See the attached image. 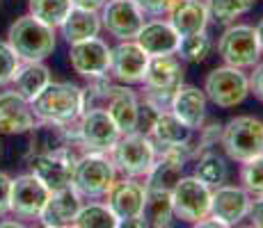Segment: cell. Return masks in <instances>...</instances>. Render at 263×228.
Returning a JSON list of instances; mask_svg holds the SVG:
<instances>
[{
  "label": "cell",
  "mask_w": 263,
  "mask_h": 228,
  "mask_svg": "<svg viewBox=\"0 0 263 228\" xmlns=\"http://www.w3.org/2000/svg\"><path fill=\"white\" fill-rule=\"evenodd\" d=\"M50 192L42 180L32 174H21L12 178V194H9V215L16 219H39L46 205Z\"/></svg>",
  "instance_id": "obj_15"
},
{
  "label": "cell",
  "mask_w": 263,
  "mask_h": 228,
  "mask_svg": "<svg viewBox=\"0 0 263 228\" xmlns=\"http://www.w3.org/2000/svg\"><path fill=\"white\" fill-rule=\"evenodd\" d=\"M238 180L252 194V199L263 196V153L247 160V162H242L240 171H238Z\"/></svg>",
  "instance_id": "obj_33"
},
{
  "label": "cell",
  "mask_w": 263,
  "mask_h": 228,
  "mask_svg": "<svg viewBox=\"0 0 263 228\" xmlns=\"http://www.w3.org/2000/svg\"><path fill=\"white\" fill-rule=\"evenodd\" d=\"M220 146L229 160L242 162L263 153V121L252 114H240L222 126Z\"/></svg>",
  "instance_id": "obj_5"
},
{
  "label": "cell",
  "mask_w": 263,
  "mask_h": 228,
  "mask_svg": "<svg viewBox=\"0 0 263 228\" xmlns=\"http://www.w3.org/2000/svg\"><path fill=\"white\" fill-rule=\"evenodd\" d=\"M18 64H21V59H18V55L12 50V46L7 42H0V87L12 85Z\"/></svg>",
  "instance_id": "obj_34"
},
{
  "label": "cell",
  "mask_w": 263,
  "mask_h": 228,
  "mask_svg": "<svg viewBox=\"0 0 263 228\" xmlns=\"http://www.w3.org/2000/svg\"><path fill=\"white\" fill-rule=\"evenodd\" d=\"M213 48L215 46H213V39H211L209 30H204V32H195V34L181 37L176 55L183 59V64H201L211 57Z\"/></svg>",
  "instance_id": "obj_30"
},
{
  "label": "cell",
  "mask_w": 263,
  "mask_h": 228,
  "mask_svg": "<svg viewBox=\"0 0 263 228\" xmlns=\"http://www.w3.org/2000/svg\"><path fill=\"white\" fill-rule=\"evenodd\" d=\"M146 135L154 139L156 149H172V146H188L192 144L195 130L185 126L172 110H160L154 116Z\"/></svg>",
  "instance_id": "obj_20"
},
{
  "label": "cell",
  "mask_w": 263,
  "mask_h": 228,
  "mask_svg": "<svg viewBox=\"0 0 263 228\" xmlns=\"http://www.w3.org/2000/svg\"><path fill=\"white\" fill-rule=\"evenodd\" d=\"M71 0H28V14L58 30L71 12Z\"/></svg>",
  "instance_id": "obj_31"
},
{
  "label": "cell",
  "mask_w": 263,
  "mask_h": 228,
  "mask_svg": "<svg viewBox=\"0 0 263 228\" xmlns=\"http://www.w3.org/2000/svg\"><path fill=\"white\" fill-rule=\"evenodd\" d=\"M37 123L30 100L16 89L0 91V135H25Z\"/></svg>",
  "instance_id": "obj_19"
},
{
  "label": "cell",
  "mask_w": 263,
  "mask_h": 228,
  "mask_svg": "<svg viewBox=\"0 0 263 228\" xmlns=\"http://www.w3.org/2000/svg\"><path fill=\"white\" fill-rule=\"evenodd\" d=\"M247 219L252 221V226L263 228V196H256V199L252 201V210H250Z\"/></svg>",
  "instance_id": "obj_39"
},
{
  "label": "cell",
  "mask_w": 263,
  "mask_h": 228,
  "mask_svg": "<svg viewBox=\"0 0 263 228\" xmlns=\"http://www.w3.org/2000/svg\"><path fill=\"white\" fill-rule=\"evenodd\" d=\"M80 153H78V146H69V149L53 151V153L32 155V158L25 160V164L30 167V174L37 176L46 185L48 192H60L71 187L73 164Z\"/></svg>",
  "instance_id": "obj_11"
},
{
  "label": "cell",
  "mask_w": 263,
  "mask_h": 228,
  "mask_svg": "<svg viewBox=\"0 0 263 228\" xmlns=\"http://www.w3.org/2000/svg\"><path fill=\"white\" fill-rule=\"evenodd\" d=\"M195 176L199 180H204L209 187H220L224 185L227 178H229V164H227V158L222 153H217L215 149L201 151L195 158Z\"/></svg>",
  "instance_id": "obj_28"
},
{
  "label": "cell",
  "mask_w": 263,
  "mask_h": 228,
  "mask_svg": "<svg viewBox=\"0 0 263 228\" xmlns=\"http://www.w3.org/2000/svg\"><path fill=\"white\" fill-rule=\"evenodd\" d=\"M101 14V28L115 37L117 42L124 39H135L146 21L144 12L135 0H105Z\"/></svg>",
  "instance_id": "obj_12"
},
{
  "label": "cell",
  "mask_w": 263,
  "mask_h": 228,
  "mask_svg": "<svg viewBox=\"0 0 263 228\" xmlns=\"http://www.w3.org/2000/svg\"><path fill=\"white\" fill-rule=\"evenodd\" d=\"M37 121L55 123H76L83 114V87L69 80H50V82L30 100Z\"/></svg>",
  "instance_id": "obj_2"
},
{
  "label": "cell",
  "mask_w": 263,
  "mask_h": 228,
  "mask_svg": "<svg viewBox=\"0 0 263 228\" xmlns=\"http://www.w3.org/2000/svg\"><path fill=\"white\" fill-rule=\"evenodd\" d=\"M60 32H62L64 42L76 44V42H85V39H92L101 34V14L92 12V9H80L71 7L69 16L64 18V23L60 25Z\"/></svg>",
  "instance_id": "obj_25"
},
{
  "label": "cell",
  "mask_w": 263,
  "mask_h": 228,
  "mask_svg": "<svg viewBox=\"0 0 263 228\" xmlns=\"http://www.w3.org/2000/svg\"><path fill=\"white\" fill-rule=\"evenodd\" d=\"M135 3L140 5L146 18H165L172 5H174V0H135Z\"/></svg>",
  "instance_id": "obj_36"
},
{
  "label": "cell",
  "mask_w": 263,
  "mask_h": 228,
  "mask_svg": "<svg viewBox=\"0 0 263 228\" xmlns=\"http://www.w3.org/2000/svg\"><path fill=\"white\" fill-rule=\"evenodd\" d=\"M217 55L224 64L245 71L252 69L256 62H261V48L254 25L238 21L227 25L217 39Z\"/></svg>",
  "instance_id": "obj_7"
},
{
  "label": "cell",
  "mask_w": 263,
  "mask_h": 228,
  "mask_svg": "<svg viewBox=\"0 0 263 228\" xmlns=\"http://www.w3.org/2000/svg\"><path fill=\"white\" fill-rule=\"evenodd\" d=\"M71 226L73 228H117L119 221L105 201L96 199V201H83Z\"/></svg>",
  "instance_id": "obj_29"
},
{
  "label": "cell",
  "mask_w": 263,
  "mask_h": 228,
  "mask_svg": "<svg viewBox=\"0 0 263 228\" xmlns=\"http://www.w3.org/2000/svg\"><path fill=\"white\" fill-rule=\"evenodd\" d=\"M146 199V185L142 178H128L121 176L112 182V187L105 194V203L112 210V215L117 217L121 228L128 226H140L144 228L142 219V208Z\"/></svg>",
  "instance_id": "obj_9"
},
{
  "label": "cell",
  "mask_w": 263,
  "mask_h": 228,
  "mask_svg": "<svg viewBox=\"0 0 263 228\" xmlns=\"http://www.w3.org/2000/svg\"><path fill=\"white\" fill-rule=\"evenodd\" d=\"M9 194H12V176L0 171V219L9 215Z\"/></svg>",
  "instance_id": "obj_37"
},
{
  "label": "cell",
  "mask_w": 263,
  "mask_h": 228,
  "mask_svg": "<svg viewBox=\"0 0 263 228\" xmlns=\"http://www.w3.org/2000/svg\"><path fill=\"white\" fill-rule=\"evenodd\" d=\"M211 199H213V187H209L204 180H199L195 174L181 176V180L172 190V205L174 217L185 224L195 226L199 219L211 215Z\"/></svg>",
  "instance_id": "obj_10"
},
{
  "label": "cell",
  "mask_w": 263,
  "mask_h": 228,
  "mask_svg": "<svg viewBox=\"0 0 263 228\" xmlns=\"http://www.w3.org/2000/svg\"><path fill=\"white\" fill-rule=\"evenodd\" d=\"M0 226H16L18 228V226H23V224H21V221H0Z\"/></svg>",
  "instance_id": "obj_43"
},
{
  "label": "cell",
  "mask_w": 263,
  "mask_h": 228,
  "mask_svg": "<svg viewBox=\"0 0 263 228\" xmlns=\"http://www.w3.org/2000/svg\"><path fill=\"white\" fill-rule=\"evenodd\" d=\"M53 80V73L44 62H21L14 73L12 89H16L23 98L32 100Z\"/></svg>",
  "instance_id": "obj_26"
},
{
  "label": "cell",
  "mask_w": 263,
  "mask_h": 228,
  "mask_svg": "<svg viewBox=\"0 0 263 228\" xmlns=\"http://www.w3.org/2000/svg\"><path fill=\"white\" fill-rule=\"evenodd\" d=\"M117 167L110 153L101 151H83L73 164L71 187L83 196V201L105 199L108 190L117 180Z\"/></svg>",
  "instance_id": "obj_4"
},
{
  "label": "cell",
  "mask_w": 263,
  "mask_h": 228,
  "mask_svg": "<svg viewBox=\"0 0 263 228\" xmlns=\"http://www.w3.org/2000/svg\"><path fill=\"white\" fill-rule=\"evenodd\" d=\"M78 123V121H76ZM76 123H55V121H37L30 130V141H28V151L25 158L32 155H44V153H53L60 149H69V146H78V130Z\"/></svg>",
  "instance_id": "obj_16"
},
{
  "label": "cell",
  "mask_w": 263,
  "mask_h": 228,
  "mask_svg": "<svg viewBox=\"0 0 263 228\" xmlns=\"http://www.w3.org/2000/svg\"><path fill=\"white\" fill-rule=\"evenodd\" d=\"M206 5L211 12V21L229 25L242 18L245 14H250L256 0H206Z\"/></svg>",
  "instance_id": "obj_32"
},
{
  "label": "cell",
  "mask_w": 263,
  "mask_h": 228,
  "mask_svg": "<svg viewBox=\"0 0 263 228\" xmlns=\"http://www.w3.org/2000/svg\"><path fill=\"white\" fill-rule=\"evenodd\" d=\"M7 44L21 62H46L58 46L55 28L42 23L32 14H23L9 25Z\"/></svg>",
  "instance_id": "obj_3"
},
{
  "label": "cell",
  "mask_w": 263,
  "mask_h": 228,
  "mask_svg": "<svg viewBox=\"0 0 263 228\" xmlns=\"http://www.w3.org/2000/svg\"><path fill=\"white\" fill-rule=\"evenodd\" d=\"M105 0H71L73 7H80V9H92V12H99L103 7Z\"/></svg>",
  "instance_id": "obj_41"
},
{
  "label": "cell",
  "mask_w": 263,
  "mask_h": 228,
  "mask_svg": "<svg viewBox=\"0 0 263 228\" xmlns=\"http://www.w3.org/2000/svg\"><path fill=\"white\" fill-rule=\"evenodd\" d=\"M201 89L209 103L217 105L220 110H231L250 96V75L245 73V69L222 64L206 75Z\"/></svg>",
  "instance_id": "obj_8"
},
{
  "label": "cell",
  "mask_w": 263,
  "mask_h": 228,
  "mask_svg": "<svg viewBox=\"0 0 263 228\" xmlns=\"http://www.w3.org/2000/svg\"><path fill=\"white\" fill-rule=\"evenodd\" d=\"M144 228H167L172 226L174 205H172V192L167 190H146V199L142 208Z\"/></svg>",
  "instance_id": "obj_27"
},
{
  "label": "cell",
  "mask_w": 263,
  "mask_h": 228,
  "mask_svg": "<svg viewBox=\"0 0 263 228\" xmlns=\"http://www.w3.org/2000/svg\"><path fill=\"white\" fill-rule=\"evenodd\" d=\"M199 139L195 141V158L201 153V151H209V149H215L220 144V137H222V126L220 123H209V126H201L199 130Z\"/></svg>",
  "instance_id": "obj_35"
},
{
  "label": "cell",
  "mask_w": 263,
  "mask_h": 228,
  "mask_svg": "<svg viewBox=\"0 0 263 228\" xmlns=\"http://www.w3.org/2000/svg\"><path fill=\"white\" fill-rule=\"evenodd\" d=\"M156 155H158V149L154 139L142 130L124 133L117 144L110 149V158L117 167V174L128 176V178H144L154 167Z\"/></svg>",
  "instance_id": "obj_6"
},
{
  "label": "cell",
  "mask_w": 263,
  "mask_h": 228,
  "mask_svg": "<svg viewBox=\"0 0 263 228\" xmlns=\"http://www.w3.org/2000/svg\"><path fill=\"white\" fill-rule=\"evenodd\" d=\"M110 55H112V46H108V42H103L101 37L69 44V64L85 80L110 75Z\"/></svg>",
  "instance_id": "obj_14"
},
{
  "label": "cell",
  "mask_w": 263,
  "mask_h": 228,
  "mask_svg": "<svg viewBox=\"0 0 263 228\" xmlns=\"http://www.w3.org/2000/svg\"><path fill=\"white\" fill-rule=\"evenodd\" d=\"M206 108H209V98H206L204 89L185 82L176 89L170 105L172 112L179 116L185 126H190L195 133L206 123Z\"/></svg>",
  "instance_id": "obj_23"
},
{
  "label": "cell",
  "mask_w": 263,
  "mask_h": 228,
  "mask_svg": "<svg viewBox=\"0 0 263 228\" xmlns=\"http://www.w3.org/2000/svg\"><path fill=\"white\" fill-rule=\"evenodd\" d=\"M135 42L142 46L149 57H154V55L176 53L181 34L172 28V23L167 18H149V21H144L142 30L135 37Z\"/></svg>",
  "instance_id": "obj_24"
},
{
  "label": "cell",
  "mask_w": 263,
  "mask_h": 228,
  "mask_svg": "<svg viewBox=\"0 0 263 228\" xmlns=\"http://www.w3.org/2000/svg\"><path fill=\"white\" fill-rule=\"evenodd\" d=\"M165 18L172 23V28L181 37H185V34L209 30L211 12H209L206 0H174V5H172V9Z\"/></svg>",
  "instance_id": "obj_22"
},
{
  "label": "cell",
  "mask_w": 263,
  "mask_h": 228,
  "mask_svg": "<svg viewBox=\"0 0 263 228\" xmlns=\"http://www.w3.org/2000/svg\"><path fill=\"white\" fill-rule=\"evenodd\" d=\"M185 67L183 59L176 53L170 55H154L149 57L144 78H142V103L154 108L156 112L160 110H170L172 98H174L176 89L183 85Z\"/></svg>",
  "instance_id": "obj_1"
},
{
  "label": "cell",
  "mask_w": 263,
  "mask_h": 228,
  "mask_svg": "<svg viewBox=\"0 0 263 228\" xmlns=\"http://www.w3.org/2000/svg\"><path fill=\"white\" fill-rule=\"evenodd\" d=\"M254 30H256V39H259V48H261V57H263V18L254 25Z\"/></svg>",
  "instance_id": "obj_42"
},
{
  "label": "cell",
  "mask_w": 263,
  "mask_h": 228,
  "mask_svg": "<svg viewBox=\"0 0 263 228\" xmlns=\"http://www.w3.org/2000/svg\"><path fill=\"white\" fill-rule=\"evenodd\" d=\"M80 205H83V196H80L73 187H67V190H60V192H50L46 205H44L42 215H39V221L46 228H67L73 224Z\"/></svg>",
  "instance_id": "obj_21"
},
{
  "label": "cell",
  "mask_w": 263,
  "mask_h": 228,
  "mask_svg": "<svg viewBox=\"0 0 263 228\" xmlns=\"http://www.w3.org/2000/svg\"><path fill=\"white\" fill-rule=\"evenodd\" d=\"M197 228H227V224L220 219V217H215V215H206L204 219H199L195 224Z\"/></svg>",
  "instance_id": "obj_40"
},
{
  "label": "cell",
  "mask_w": 263,
  "mask_h": 228,
  "mask_svg": "<svg viewBox=\"0 0 263 228\" xmlns=\"http://www.w3.org/2000/svg\"><path fill=\"white\" fill-rule=\"evenodd\" d=\"M252 194L245 190L242 185H224L215 187L213 190V199H211V215L220 217L222 221L229 226H238L242 219L250 217L252 210Z\"/></svg>",
  "instance_id": "obj_18"
},
{
  "label": "cell",
  "mask_w": 263,
  "mask_h": 228,
  "mask_svg": "<svg viewBox=\"0 0 263 228\" xmlns=\"http://www.w3.org/2000/svg\"><path fill=\"white\" fill-rule=\"evenodd\" d=\"M149 55L135 39H124L112 46L110 55V75L121 85H142Z\"/></svg>",
  "instance_id": "obj_17"
},
{
  "label": "cell",
  "mask_w": 263,
  "mask_h": 228,
  "mask_svg": "<svg viewBox=\"0 0 263 228\" xmlns=\"http://www.w3.org/2000/svg\"><path fill=\"white\" fill-rule=\"evenodd\" d=\"M250 94H254V98H259L263 103V59L252 67V73H250Z\"/></svg>",
  "instance_id": "obj_38"
},
{
  "label": "cell",
  "mask_w": 263,
  "mask_h": 228,
  "mask_svg": "<svg viewBox=\"0 0 263 228\" xmlns=\"http://www.w3.org/2000/svg\"><path fill=\"white\" fill-rule=\"evenodd\" d=\"M78 144L83 151H101V153H110L117 139L121 137V130L112 121L105 110H87L80 114L78 123Z\"/></svg>",
  "instance_id": "obj_13"
}]
</instances>
